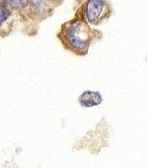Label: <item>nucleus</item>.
<instances>
[{
  "label": "nucleus",
  "mask_w": 168,
  "mask_h": 168,
  "mask_svg": "<svg viewBox=\"0 0 168 168\" xmlns=\"http://www.w3.org/2000/svg\"><path fill=\"white\" fill-rule=\"evenodd\" d=\"M10 6L15 8H23L27 6L28 0H6Z\"/></svg>",
  "instance_id": "nucleus-5"
},
{
  "label": "nucleus",
  "mask_w": 168,
  "mask_h": 168,
  "mask_svg": "<svg viewBox=\"0 0 168 168\" xmlns=\"http://www.w3.org/2000/svg\"><path fill=\"white\" fill-rule=\"evenodd\" d=\"M10 16H11V12L8 7L4 3H0V25H2L4 22L8 20V19Z\"/></svg>",
  "instance_id": "nucleus-4"
},
{
  "label": "nucleus",
  "mask_w": 168,
  "mask_h": 168,
  "mask_svg": "<svg viewBox=\"0 0 168 168\" xmlns=\"http://www.w3.org/2000/svg\"><path fill=\"white\" fill-rule=\"evenodd\" d=\"M92 30L87 22L75 20L62 25L59 38L68 50L79 56L88 53L92 40Z\"/></svg>",
  "instance_id": "nucleus-1"
},
{
  "label": "nucleus",
  "mask_w": 168,
  "mask_h": 168,
  "mask_svg": "<svg viewBox=\"0 0 168 168\" xmlns=\"http://www.w3.org/2000/svg\"><path fill=\"white\" fill-rule=\"evenodd\" d=\"M40 2H41V0H32V3H33L34 5H39V4H40Z\"/></svg>",
  "instance_id": "nucleus-6"
},
{
  "label": "nucleus",
  "mask_w": 168,
  "mask_h": 168,
  "mask_svg": "<svg viewBox=\"0 0 168 168\" xmlns=\"http://www.w3.org/2000/svg\"><path fill=\"white\" fill-rule=\"evenodd\" d=\"M106 3L104 0H88L86 8V19L89 24L100 25L106 18Z\"/></svg>",
  "instance_id": "nucleus-2"
},
{
  "label": "nucleus",
  "mask_w": 168,
  "mask_h": 168,
  "mask_svg": "<svg viewBox=\"0 0 168 168\" xmlns=\"http://www.w3.org/2000/svg\"><path fill=\"white\" fill-rule=\"evenodd\" d=\"M80 104L83 107L98 106L103 103V96L96 91H85L79 97Z\"/></svg>",
  "instance_id": "nucleus-3"
}]
</instances>
